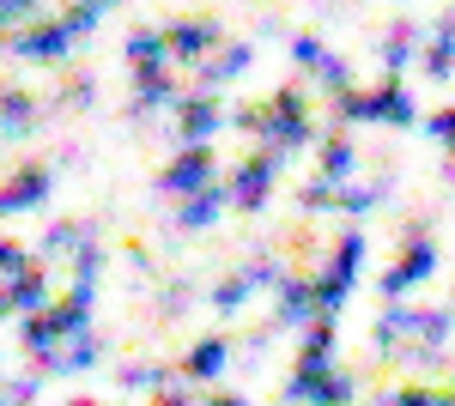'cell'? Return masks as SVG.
Returning <instances> with one entry per match:
<instances>
[{
	"instance_id": "6da1fadb",
	"label": "cell",
	"mask_w": 455,
	"mask_h": 406,
	"mask_svg": "<svg viewBox=\"0 0 455 406\" xmlns=\"http://www.w3.org/2000/svg\"><path fill=\"white\" fill-rule=\"evenodd\" d=\"M243 134H255V146H274V152H304L315 139V115H310V98L298 92V85H280L267 103H249V109H237L231 115Z\"/></svg>"
},
{
	"instance_id": "7a4b0ae2",
	"label": "cell",
	"mask_w": 455,
	"mask_h": 406,
	"mask_svg": "<svg viewBox=\"0 0 455 406\" xmlns=\"http://www.w3.org/2000/svg\"><path fill=\"white\" fill-rule=\"evenodd\" d=\"M437 273V243L425 225H407V237H401V255H395V267L377 279V291H383V304H407V291L425 285Z\"/></svg>"
},
{
	"instance_id": "3957f363",
	"label": "cell",
	"mask_w": 455,
	"mask_h": 406,
	"mask_svg": "<svg viewBox=\"0 0 455 406\" xmlns=\"http://www.w3.org/2000/svg\"><path fill=\"white\" fill-rule=\"evenodd\" d=\"M358 267H364V237H358V231H340V237H334V255H328V267L315 273V304H322L328 322L347 309L352 285H358Z\"/></svg>"
},
{
	"instance_id": "277c9868",
	"label": "cell",
	"mask_w": 455,
	"mask_h": 406,
	"mask_svg": "<svg viewBox=\"0 0 455 406\" xmlns=\"http://www.w3.org/2000/svg\"><path fill=\"white\" fill-rule=\"evenodd\" d=\"M280 406H358V376L352 370H291L280 388Z\"/></svg>"
},
{
	"instance_id": "5b68a950",
	"label": "cell",
	"mask_w": 455,
	"mask_h": 406,
	"mask_svg": "<svg viewBox=\"0 0 455 406\" xmlns=\"http://www.w3.org/2000/svg\"><path fill=\"white\" fill-rule=\"evenodd\" d=\"M280 164H285V152L255 146L243 164L225 176V182H231V201L243 206V212H261V206H267V195H274V182H280Z\"/></svg>"
},
{
	"instance_id": "8992f818",
	"label": "cell",
	"mask_w": 455,
	"mask_h": 406,
	"mask_svg": "<svg viewBox=\"0 0 455 406\" xmlns=\"http://www.w3.org/2000/svg\"><path fill=\"white\" fill-rule=\"evenodd\" d=\"M219 182V158H212L207 146H182L171 164L158 170V195L164 201H188V195H201Z\"/></svg>"
},
{
	"instance_id": "52a82bcc",
	"label": "cell",
	"mask_w": 455,
	"mask_h": 406,
	"mask_svg": "<svg viewBox=\"0 0 455 406\" xmlns=\"http://www.w3.org/2000/svg\"><path fill=\"white\" fill-rule=\"evenodd\" d=\"M225 206H237V201H231V182L219 176L212 188H201V195H188V201L171 206V231H188V237H195V231H212V225L225 219Z\"/></svg>"
},
{
	"instance_id": "ba28073f",
	"label": "cell",
	"mask_w": 455,
	"mask_h": 406,
	"mask_svg": "<svg viewBox=\"0 0 455 406\" xmlns=\"http://www.w3.org/2000/svg\"><path fill=\"white\" fill-rule=\"evenodd\" d=\"M171 115H176V139H182V146H207V139L225 128V109H219V98H207V92H182V103H176Z\"/></svg>"
},
{
	"instance_id": "9c48e42d",
	"label": "cell",
	"mask_w": 455,
	"mask_h": 406,
	"mask_svg": "<svg viewBox=\"0 0 455 406\" xmlns=\"http://www.w3.org/2000/svg\"><path fill=\"white\" fill-rule=\"evenodd\" d=\"M171 370L182 376V382H195V388H201V382H219V376L231 370V339H225V334L195 339V346H188V352L176 358Z\"/></svg>"
},
{
	"instance_id": "30bf717a",
	"label": "cell",
	"mask_w": 455,
	"mask_h": 406,
	"mask_svg": "<svg viewBox=\"0 0 455 406\" xmlns=\"http://www.w3.org/2000/svg\"><path fill=\"white\" fill-rule=\"evenodd\" d=\"M164 31V43H171V61H207V49H219V25L212 19H164L158 25Z\"/></svg>"
},
{
	"instance_id": "8fae6325",
	"label": "cell",
	"mask_w": 455,
	"mask_h": 406,
	"mask_svg": "<svg viewBox=\"0 0 455 406\" xmlns=\"http://www.w3.org/2000/svg\"><path fill=\"white\" fill-rule=\"evenodd\" d=\"M315 315H322V304H315V279H285L280 285V304H274V315H267V328L274 334H285V328H310Z\"/></svg>"
},
{
	"instance_id": "7c38bea8",
	"label": "cell",
	"mask_w": 455,
	"mask_h": 406,
	"mask_svg": "<svg viewBox=\"0 0 455 406\" xmlns=\"http://www.w3.org/2000/svg\"><path fill=\"white\" fill-rule=\"evenodd\" d=\"M73 49V31L55 19V25H25V31H12V55L19 61H61Z\"/></svg>"
},
{
	"instance_id": "4fadbf2b",
	"label": "cell",
	"mask_w": 455,
	"mask_h": 406,
	"mask_svg": "<svg viewBox=\"0 0 455 406\" xmlns=\"http://www.w3.org/2000/svg\"><path fill=\"white\" fill-rule=\"evenodd\" d=\"M49 201V164H25V170H12L6 176V212L19 219V212H36V206Z\"/></svg>"
},
{
	"instance_id": "5bb4252c",
	"label": "cell",
	"mask_w": 455,
	"mask_h": 406,
	"mask_svg": "<svg viewBox=\"0 0 455 406\" xmlns=\"http://www.w3.org/2000/svg\"><path fill=\"white\" fill-rule=\"evenodd\" d=\"M36 309H49V279H43V261L19 273V279H6V315H36Z\"/></svg>"
},
{
	"instance_id": "9a60e30c",
	"label": "cell",
	"mask_w": 455,
	"mask_h": 406,
	"mask_svg": "<svg viewBox=\"0 0 455 406\" xmlns=\"http://www.w3.org/2000/svg\"><path fill=\"white\" fill-rule=\"evenodd\" d=\"M291 370H310V376L334 370V322L328 315H315L310 328H304V346H298V364Z\"/></svg>"
},
{
	"instance_id": "2e32d148",
	"label": "cell",
	"mask_w": 455,
	"mask_h": 406,
	"mask_svg": "<svg viewBox=\"0 0 455 406\" xmlns=\"http://www.w3.org/2000/svg\"><path fill=\"white\" fill-rule=\"evenodd\" d=\"M249 61H255V49H249V43H225L219 55H207V61H201V92H212V85H231V79H243Z\"/></svg>"
},
{
	"instance_id": "e0dca14e",
	"label": "cell",
	"mask_w": 455,
	"mask_h": 406,
	"mask_svg": "<svg viewBox=\"0 0 455 406\" xmlns=\"http://www.w3.org/2000/svg\"><path fill=\"white\" fill-rule=\"evenodd\" d=\"M419 68L431 85H443L455 73V12H443V25L431 31V43H425V55H419Z\"/></svg>"
},
{
	"instance_id": "ac0fdd59",
	"label": "cell",
	"mask_w": 455,
	"mask_h": 406,
	"mask_svg": "<svg viewBox=\"0 0 455 406\" xmlns=\"http://www.w3.org/2000/svg\"><path fill=\"white\" fill-rule=\"evenodd\" d=\"M371 92H377V122H388V128H413L419 122V103H413V92L401 79H383Z\"/></svg>"
},
{
	"instance_id": "d6986e66",
	"label": "cell",
	"mask_w": 455,
	"mask_h": 406,
	"mask_svg": "<svg viewBox=\"0 0 455 406\" xmlns=\"http://www.w3.org/2000/svg\"><path fill=\"white\" fill-rule=\"evenodd\" d=\"M104 358V339L98 334H79V339H68L61 352H55V364H49V376H85L92 364Z\"/></svg>"
},
{
	"instance_id": "ffe728a7",
	"label": "cell",
	"mask_w": 455,
	"mask_h": 406,
	"mask_svg": "<svg viewBox=\"0 0 455 406\" xmlns=\"http://www.w3.org/2000/svg\"><path fill=\"white\" fill-rule=\"evenodd\" d=\"M352 164H358V146H352V134H328V139H322V152H315V176L347 182Z\"/></svg>"
},
{
	"instance_id": "44dd1931",
	"label": "cell",
	"mask_w": 455,
	"mask_h": 406,
	"mask_svg": "<svg viewBox=\"0 0 455 406\" xmlns=\"http://www.w3.org/2000/svg\"><path fill=\"white\" fill-rule=\"evenodd\" d=\"M419 334V304H388V315L377 322V352H395Z\"/></svg>"
},
{
	"instance_id": "7402d4cb",
	"label": "cell",
	"mask_w": 455,
	"mask_h": 406,
	"mask_svg": "<svg viewBox=\"0 0 455 406\" xmlns=\"http://www.w3.org/2000/svg\"><path fill=\"white\" fill-rule=\"evenodd\" d=\"M122 55H128V68H171V43L164 31H134L122 43Z\"/></svg>"
},
{
	"instance_id": "603a6c76",
	"label": "cell",
	"mask_w": 455,
	"mask_h": 406,
	"mask_svg": "<svg viewBox=\"0 0 455 406\" xmlns=\"http://www.w3.org/2000/svg\"><path fill=\"white\" fill-rule=\"evenodd\" d=\"M249 291H255V279H249V273H231V279H219L207 291V304L219 309V322H225V315H237V309L249 304Z\"/></svg>"
},
{
	"instance_id": "cb8c5ba5",
	"label": "cell",
	"mask_w": 455,
	"mask_h": 406,
	"mask_svg": "<svg viewBox=\"0 0 455 406\" xmlns=\"http://www.w3.org/2000/svg\"><path fill=\"white\" fill-rule=\"evenodd\" d=\"M85 243H92V225L61 219V225H49V231H43V255H79Z\"/></svg>"
},
{
	"instance_id": "d4e9b609",
	"label": "cell",
	"mask_w": 455,
	"mask_h": 406,
	"mask_svg": "<svg viewBox=\"0 0 455 406\" xmlns=\"http://www.w3.org/2000/svg\"><path fill=\"white\" fill-rule=\"evenodd\" d=\"M31 122H36V103H31V92H6V146H19V139L31 134Z\"/></svg>"
},
{
	"instance_id": "484cf974",
	"label": "cell",
	"mask_w": 455,
	"mask_h": 406,
	"mask_svg": "<svg viewBox=\"0 0 455 406\" xmlns=\"http://www.w3.org/2000/svg\"><path fill=\"white\" fill-rule=\"evenodd\" d=\"M413 55H419V31H407V25H395V31H388V43H383V68H388V79H395V73L407 68Z\"/></svg>"
},
{
	"instance_id": "4316f807",
	"label": "cell",
	"mask_w": 455,
	"mask_h": 406,
	"mask_svg": "<svg viewBox=\"0 0 455 406\" xmlns=\"http://www.w3.org/2000/svg\"><path fill=\"white\" fill-rule=\"evenodd\" d=\"M334 206H340V182H328V176H310L298 188V212H334Z\"/></svg>"
},
{
	"instance_id": "83f0119b",
	"label": "cell",
	"mask_w": 455,
	"mask_h": 406,
	"mask_svg": "<svg viewBox=\"0 0 455 406\" xmlns=\"http://www.w3.org/2000/svg\"><path fill=\"white\" fill-rule=\"evenodd\" d=\"M450 334H455V309H419V334H413V339L450 352Z\"/></svg>"
},
{
	"instance_id": "f1b7e54d",
	"label": "cell",
	"mask_w": 455,
	"mask_h": 406,
	"mask_svg": "<svg viewBox=\"0 0 455 406\" xmlns=\"http://www.w3.org/2000/svg\"><path fill=\"white\" fill-rule=\"evenodd\" d=\"M171 376L176 370H164V364H122V376H116V382H122V388H146V394H158Z\"/></svg>"
},
{
	"instance_id": "f546056e",
	"label": "cell",
	"mask_w": 455,
	"mask_h": 406,
	"mask_svg": "<svg viewBox=\"0 0 455 406\" xmlns=\"http://www.w3.org/2000/svg\"><path fill=\"white\" fill-rule=\"evenodd\" d=\"M388 195V182H364V188H340V212H347V219H364V212H371V206L383 201Z\"/></svg>"
},
{
	"instance_id": "4dcf8cb0",
	"label": "cell",
	"mask_w": 455,
	"mask_h": 406,
	"mask_svg": "<svg viewBox=\"0 0 455 406\" xmlns=\"http://www.w3.org/2000/svg\"><path fill=\"white\" fill-rule=\"evenodd\" d=\"M347 85H352V68L340 61V55H328V61L315 68V92H322V98H340Z\"/></svg>"
},
{
	"instance_id": "1f68e13d",
	"label": "cell",
	"mask_w": 455,
	"mask_h": 406,
	"mask_svg": "<svg viewBox=\"0 0 455 406\" xmlns=\"http://www.w3.org/2000/svg\"><path fill=\"white\" fill-rule=\"evenodd\" d=\"M152 406H201V394H195V382H182V376H171L158 394H152Z\"/></svg>"
},
{
	"instance_id": "d6a6232c",
	"label": "cell",
	"mask_w": 455,
	"mask_h": 406,
	"mask_svg": "<svg viewBox=\"0 0 455 406\" xmlns=\"http://www.w3.org/2000/svg\"><path fill=\"white\" fill-rule=\"evenodd\" d=\"M36 394H43V370H31V376H12V382H6V406H31Z\"/></svg>"
},
{
	"instance_id": "836d02e7",
	"label": "cell",
	"mask_w": 455,
	"mask_h": 406,
	"mask_svg": "<svg viewBox=\"0 0 455 406\" xmlns=\"http://www.w3.org/2000/svg\"><path fill=\"white\" fill-rule=\"evenodd\" d=\"M425 134L437 139V146H455V103H443V109L425 115Z\"/></svg>"
},
{
	"instance_id": "e575fe53",
	"label": "cell",
	"mask_w": 455,
	"mask_h": 406,
	"mask_svg": "<svg viewBox=\"0 0 455 406\" xmlns=\"http://www.w3.org/2000/svg\"><path fill=\"white\" fill-rule=\"evenodd\" d=\"M388 406H437V388H431V382H401V388L388 394Z\"/></svg>"
},
{
	"instance_id": "d590c367",
	"label": "cell",
	"mask_w": 455,
	"mask_h": 406,
	"mask_svg": "<svg viewBox=\"0 0 455 406\" xmlns=\"http://www.w3.org/2000/svg\"><path fill=\"white\" fill-rule=\"evenodd\" d=\"M291 61H298V68H322V61H328V49H322V43H315V36H291Z\"/></svg>"
},
{
	"instance_id": "8d00e7d4",
	"label": "cell",
	"mask_w": 455,
	"mask_h": 406,
	"mask_svg": "<svg viewBox=\"0 0 455 406\" xmlns=\"http://www.w3.org/2000/svg\"><path fill=\"white\" fill-rule=\"evenodd\" d=\"M98 267H104V249H98V243H85V249L73 255V279H98Z\"/></svg>"
},
{
	"instance_id": "74e56055",
	"label": "cell",
	"mask_w": 455,
	"mask_h": 406,
	"mask_svg": "<svg viewBox=\"0 0 455 406\" xmlns=\"http://www.w3.org/2000/svg\"><path fill=\"white\" fill-rule=\"evenodd\" d=\"M25 267H31V255H25L19 243L6 237V243H0V273H6V279H19V273H25Z\"/></svg>"
},
{
	"instance_id": "f35d334b",
	"label": "cell",
	"mask_w": 455,
	"mask_h": 406,
	"mask_svg": "<svg viewBox=\"0 0 455 406\" xmlns=\"http://www.w3.org/2000/svg\"><path fill=\"white\" fill-rule=\"evenodd\" d=\"M36 12H43V0H6V25H12V31H19V19L31 25Z\"/></svg>"
},
{
	"instance_id": "ab89813d",
	"label": "cell",
	"mask_w": 455,
	"mask_h": 406,
	"mask_svg": "<svg viewBox=\"0 0 455 406\" xmlns=\"http://www.w3.org/2000/svg\"><path fill=\"white\" fill-rule=\"evenodd\" d=\"M188 309V285H171L164 298H158V315H182Z\"/></svg>"
},
{
	"instance_id": "60d3db41",
	"label": "cell",
	"mask_w": 455,
	"mask_h": 406,
	"mask_svg": "<svg viewBox=\"0 0 455 406\" xmlns=\"http://www.w3.org/2000/svg\"><path fill=\"white\" fill-rule=\"evenodd\" d=\"M201 406H255V401H243V394H237V388H212L207 401Z\"/></svg>"
},
{
	"instance_id": "b9f144b4",
	"label": "cell",
	"mask_w": 455,
	"mask_h": 406,
	"mask_svg": "<svg viewBox=\"0 0 455 406\" xmlns=\"http://www.w3.org/2000/svg\"><path fill=\"white\" fill-rule=\"evenodd\" d=\"M437 406H455V382H450V388H437Z\"/></svg>"
},
{
	"instance_id": "7bdbcfd3",
	"label": "cell",
	"mask_w": 455,
	"mask_h": 406,
	"mask_svg": "<svg viewBox=\"0 0 455 406\" xmlns=\"http://www.w3.org/2000/svg\"><path fill=\"white\" fill-rule=\"evenodd\" d=\"M443 176H450V188H455V146H450V158H443Z\"/></svg>"
},
{
	"instance_id": "ee69618b",
	"label": "cell",
	"mask_w": 455,
	"mask_h": 406,
	"mask_svg": "<svg viewBox=\"0 0 455 406\" xmlns=\"http://www.w3.org/2000/svg\"><path fill=\"white\" fill-rule=\"evenodd\" d=\"M79 6H92V12H109V6H116V0H79Z\"/></svg>"
},
{
	"instance_id": "f6af8a7d",
	"label": "cell",
	"mask_w": 455,
	"mask_h": 406,
	"mask_svg": "<svg viewBox=\"0 0 455 406\" xmlns=\"http://www.w3.org/2000/svg\"><path fill=\"white\" fill-rule=\"evenodd\" d=\"M68 406H104V401H92V394H79V401H68Z\"/></svg>"
},
{
	"instance_id": "bcb514c9",
	"label": "cell",
	"mask_w": 455,
	"mask_h": 406,
	"mask_svg": "<svg viewBox=\"0 0 455 406\" xmlns=\"http://www.w3.org/2000/svg\"><path fill=\"white\" fill-rule=\"evenodd\" d=\"M364 406H388V401H364Z\"/></svg>"
},
{
	"instance_id": "7dc6e473",
	"label": "cell",
	"mask_w": 455,
	"mask_h": 406,
	"mask_svg": "<svg viewBox=\"0 0 455 406\" xmlns=\"http://www.w3.org/2000/svg\"><path fill=\"white\" fill-rule=\"evenodd\" d=\"M450 309H455V298H450Z\"/></svg>"
}]
</instances>
